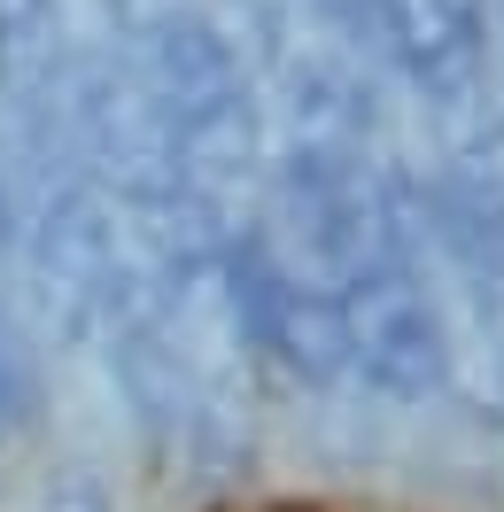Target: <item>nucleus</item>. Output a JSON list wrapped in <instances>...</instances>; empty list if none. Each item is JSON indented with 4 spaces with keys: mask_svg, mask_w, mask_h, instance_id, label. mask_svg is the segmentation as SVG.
I'll return each instance as SVG.
<instances>
[{
    "mask_svg": "<svg viewBox=\"0 0 504 512\" xmlns=\"http://www.w3.org/2000/svg\"><path fill=\"white\" fill-rule=\"evenodd\" d=\"M303 24H311L318 55L334 70H396V24H388V0H295Z\"/></svg>",
    "mask_w": 504,
    "mask_h": 512,
    "instance_id": "5",
    "label": "nucleus"
},
{
    "mask_svg": "<svg viewBox=\"0 0 504 512\" xmlns=\"http://www.w3.org/2000/svg\"><path fill=\"white\" fill-rule=\"evenodd\" d=\"M396 70L442 109L481 94L489 70V0H388Z\"/></svg>",
    "mask_w": 504,
    "mask_h": 512,
    "instance_id": "3",
    "label": "nucleus"
},
{
    "mask_svg": "<svg viewBox=\"0 0 504 512\" xmlns=\"http://www.w3.org/2000/svg\"><path fill=\"white\" fill-rule=\"evenodd\" d=\"M16 388H24V350H16L8 311H0V404H16Z\"/></svg>",
    "mask_w": 504,
    "mask_h": 512,
    "instance_id": "6",
    "label": "nucleus"
},
{
    "mask_svg": "<svg viewBox=\"0 0 504 512\" xmlns=\"http://www.w3.org/2000/svg\"><path fill=\"white\" fill-rule=\"evenodd\" d=\"M109 8H117V47H125L117 78L132 86L171 179L187 187L194 210L233 225L225 194L256 163V101L225 24L202 0H109Z\"/></svg>",
    "mask_w": 504,
    "mask_h": 512,
    "instance_id": "1",
    "label": "nucleus"
},
{
    "mask_svg": "<svg viewBox=\"0 0 504 512\" xmlns=\"http://www.w3.org/2000/svg\"><path fill=\"white\" fill-rule=\"evenodd\" d=\"M326 303H334V326H342V357L373 388H388V396H427V388H435V373H442V326H435L427 288H419L411 249L365 264V272L342 280Z\"/></svg>",
    "mask_w": 504,
    "mask_h": 512,
    "instance_id": "2",
    "label": "nucleus"
},
{
    "mask_svg": "<svg viewBox=\"0 0 504 512\" xmlns=\"http://www.w3.org/2000/svg\"><path fill=\"white\" fill-rule=\"evenodd\" d=\"M427 225L442 256L466 272V288L504 303V171L497 163H450L427 187Z\"/></svg>",
    "mask_w": 504,
    "mask_h": 512,
    "instance_id": "4",
    "label": "nucleus"
}]
</instances>
